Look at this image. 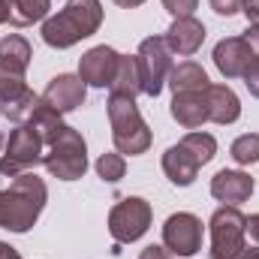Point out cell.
I'll use <instances>...</instances> for the list:
<instances>
[{
    "mask_svg": "<svg viewBox=\"0 0 259 259\" xmlns=\"http://www.w3.org/2000/svg\"><path fill=\"white\" fill-rule=\"evenodd\" d=\"M241 12H244V18H247V24H259V0H244V6H241Z\"/></svg>",
    "mask_w": 259,
    "mask_h": 259,
    "instance_id": "cell-30",
    "label": "cell"
},
{
    "mask_svg": "<svg viewBox=\"0 0 259 259\" xmlns=\"http://www.w3.org/2000/svg\"><path fill=\"white\" fill-rule=\"evenodd\" d=\"M46 157V142L30 124H18V127L9 133L6 145H3V154H0V175L6 178H15V175H24L30 169H36Z\"/></svg>",
    "mask_w": 259,
    "mask_h": 259,
    "instance_id": "cell-5",
    "label": "cell"
},
{
    "mask_svg": "<svg viewBox=\"0 0 259 259\" xmlns=\"http://www.w3.org/2000/svg\"><path fill=\"white\" fill-rule=\"evenodd\" d=\"M30 61H33V49L24 36L9 33L0 39V75H21L24 78Z\"/></svg>",
    "mask_w": 259,
    "mask_h": 259,
    "instance_id": "cell-18",
    "label": "cell"
},
{
    "mask_svg": "<svg viewBox=\"0 0 259 259\" xmlns=\"http://www.w3.org/2000/svg\"><path fill=\"white\" fill-rule=\"evenodd\" d=\"M211 3V9L217 12V15H235V12H241V6H244V0H208Z\"/></svg>",
    "mask_w": 259,
    "mask_h": 259,
    "instance_id": "cell-28",
    "label": "cell"
},
{
    "mask_svg": "<svg viewBox=\"0 0 259 259\" xmlns=\"http://www.w3.org/2000/svg\"><path fill=\"white\" fill-rule=\"evenodd\" d=\"M136 64H139V75H142V94L160 97V91L172 72V52H169L166 39L163 36L142 39L139 52H136Z\"/></svg>",
    "mask_w": 259,
    "mask_h": 259,
    "instance_id": "cell-8",
    "label": "cell"
},
{
    "mask_svg": "<svg viewBox=\"0 0 259 259\" xmlns=\"http://www.w3.org/2000/svg\"><path fill=\"white\" fill-rule=\"evenodd\" d=\"M49 202V187L39 175L24 172L9 181V187L0 190V229L9 232H30L33 223L39 220L42 208Z\"/></svg>",
    "mask_w": 259,
    "mask_h": 259,
    "instance_id": "cell-1",
    "label": "cell"
},
{
    "mask_svg": "<svg viewBox=\"0 0 259 259\" xmlns=\"http://www.w3.org/2000/svg\"><path fill=\"white\" fill-rule=\"evenodd\" d=\"M124 172H127V160H124V154H118V151H106V154L97 157V175H100L103 181L115 184V181L124 178Z\"/></svg>",
    "mask_w": 259,
    "mask_h": 259,
    "instance_id": "cell-25",
    "label": "cell"
},
{
    "mask_svg": "<svg viewBox=\"0 0 259 259\" xmlns=\"http://www.w3.org/2000/svg\"><path fill=\"white\" fill-rule=\"evenodd\" d=\"M88 97V84L81 81V75H72V72H61L49 81V88L42 91V103H49L58 115L66 112H75Z\"/></svg>",
    "mask_w": 259,
    "mask_h": 259,
    "instance_id": "cell-10",
    "label": "cell"
},
{
    "mask_svg": "<svg viewBox=\"0 0 259 259\" xmlns=\"http://www.w3.org/2000/svg\"><path fill=\"white\" fill-rule=\"evenodd\" d=\"M112 3H118L121 9H136V6H142L145 0H112Z\"/></svg>",
    "mask_w": 259,
    "mask_h": 259,
    "instance_id": "cell-34",
    "label": "cell"
},
{
    "mask_svg": "<svg viewBox=\"0 0 259 259\" xmlns=\"http://www.w3.org/2000/svg\"><path fill=\"white\" fill-rule=\"evenodd\" d=\"M0 259H21V253L12 247V244H6V241H0Z\"/></svg>",
    "mask_w": 259,
    "mask_h": 259,
    "instance_id": "cell-33",
    "label": "cell"
},
{
    "mask_svg": "<svg viewBox=\"0 0 259 259\" xmlns=\"http://www.w3.org/2000/svg\"><path fill=\"white\" fill-rule=\"evenodd\" d=\"M238 259H259V244H256V247H244Z\"/></svg>",
    "mask_w": 259,
    "mask_h": 259,
    "instance_id": "cell-35",
    "label": "cell"
},
{
    "mask_svg": "<svg viewBox=\"0 0 259 259\" xmlns=\"http://www.w3.org/2000/svg\"><path fill=\"white\" fill-rule=\"evenodd\" d=\"M166 84L172 88V94H187V91H205L211 81H208V72H205L202 64H196V61H181L178 66H172Z\"/></svg>",
    "mask_w": 259,
    "mask_h": 259,
    "instance_id": "cell-19",
    "label": "cell"
},
{
    "mask_svg": "<svg viewBox=\"0 0 259 259\" xmlns=\"http://www.w3.org/2000/svg\"><path fill=\"white\" fill-rule=\"evenodd\" d=\"M109 91L118 94V97H133V100L142 94V75H139L136 55H121L118 58V69H115V78H112Z\"/></svg>",
    "mask_w": 259,
    "mask_h": 259,
    "instance_id": "cell-20",
    "label": "cell"
},
{
    "mask_svg": "<svg viewBox=\"0 0 259 259\" xmlns=\"http://www.w3.org/2000/svg\"><path fill=\"white\" fill-rule=\"evenodd\" d=\"M208 91V88H205ZM205 91H187V94H172V118L184 130H199L208 121V97Z\"/></svg>",
    "mask_w": 259,
    "mask_h": 259,
    "instance_id": "cell-15",
    "label": "cell"
},
{
    "mask_svg": "<svg viewBox=\"0 0 259 259\" xmlns=\"http://www.w3.org/2000/svg\"><path fill=\"white\" fill-rule=\"evenodd\" d=\"M36 106H39V97L27 88L21 97H15V100H9V103H3L0 106V115L6 118V121H12L15 127L18 124H27L30 118H33V112H36Z\"/></svg>",
    "mask_w": 259,
    "mask_h": 259,
    "instance_id": "cell-22",
    "label": "cell"
},
{
    "mask_svg": "<svg viewBox=\"0 0 259 259\" xmlns=\"http://www.w3.org/2000/svg\"><path fill=\"white\" fill-rule=\"evenodd\" d=\"M103 24L100 0H66L52 18L42 21V42L52 49H72L75 42L94 36Z\"/></svg>",
    "mask_w": 259,
    "mask_h": 259,
    "instance_id": "cell-2",
    "label": "cell"
},
{
    "mask_svg": "<svg viewBox=\"0 0 259 259\" xmlns=\"http://www.w3.org/2000/svg\"><path fill=\"white\" fill-rule=\"evenodd\" d=\"M253 178L247 172H238V169H220L214 178H211V196L223 205H241L253 196Z\"/></svg>",
    "mask_w": 259,
    "mask_h": 259,
    "instance_id": "cell-14",
    "label": "cell"
},
{
    "mask_svg": "<svg viewBox=\"0 0 259 259\" xmlns=\"http://www.w3.org/2000/svg\"><path fill=\"white\" fill-rule=\"evenodd\" d=\"M244 39H247V46H250V52L253 55H259V24H250L244 33H241Z\"/></svg>",
    "mask_w": 259,
    "mask_h": 259,
    "instance_id": "cell-31",
    "label": "cell"
},
{
    "mask_svg": "<svg viewBox=\"0 0 259 259\" xmlns=\"http://www.w3.org/2000/svg\"><path fill=\"white\" fill-rule=\"evenodd\" d=\"M199 163H196V157L178 142V145H172V148H166V154H163V172H166V178L175 184V187H190L196 181V175H199Z\"/></svg>",
    "mask_w": 259,
    "mask_h": 259,
    "instance_id": "cell-17",
    "label": "cell"
},
{
    "mask_svg": "<svg viewBox=\"0 0 259 259\" xmlns=\"http://www.w3.org/2000/svg\"><path fill=\"white\" fill-rule=\"evenodd\" d=\"M42 166L58 181H78L88 172V145H84L81 133L69 124H61L46 139Z\"/></svg>",
    "mask_w": 259,
    "mask_h": 259,
    "instance_id": "cell-3",
    "label": "cell"
},
{
    "mask_svg": "<svg viewBox=\"0 0 259 259\" xmlns=\"http://www.w3.org/2000/svg\"><path fill=\"white\" fill-rule=\"evenodd\" d=\"M106 112H109V124H112V142L118 148V154H130V157H139L151 148L154 136L145 124L139 106L133 97H118V94H109V103H106Z\"/></svg>",
    "mask_w": 259,
    "mask_h": 259,
    "instance_id": "cell-4",
    "label": "cell"
},
{
    "mask_svg": "<svg viewBox=\"0 0 259 259\" xmlns=\"http://www.w3.org/2000/svg\"><path fill=\"white\" fill-rule=\"evenodd\" d=\"M154 220V208L142 196H124L112 211H109V232L115 244H133L139 241Z\"/></svg>",
    "mask_w": 259,
    "mask_h": 259,
    "instance_id": "cell-7",
    "label": "cell"
},
{
    "mask_svg": "<svg viewBox=\"0 0 259 259\" xmlns=\"http://www.w3.org/2000/svg\"><path fill=\"white\" fill-rule=\"evenodd\" d=\"M244 88L250 91V97H256L259 100V55H253L250 58V64H247V69H244Z\"/></svg>",
    "mask_w": 259,
    "mask_h": 259,
    "instance_id": "cell-26",
    "label": "cell"
},
{
    "mask_svg": "<svg viewBox=\"0 0 259 259\" xmlns=\"http://www.w3.org/2000/svg\"><path fill=\"white\" fill-rule=\"evenodd\" d=\"M9 21V9H6V0H0V24Z\"/></svg>",
    "mask_w": 259,
    "mask_h": 259,
    "instance_id": "cell-36",
    "label": "cell"
},
{
    "mask_svg": "<svg viewBox=\"0 0 259 259\" xmlns=\"http://www.w3.org/2000/svg\"><path fill=\"white\" fill-rule=\"evenodd\" d=\"M118 52L112 46H94L91 52L81 55L78 61V75L84 84L91 88H109L112 78H115V69H118Z\"/></svg>",
    "mask_w": 259,
    "mask_h": 259,
    "instance_id": "cell-11",
    "label": "cell"
},
{
    "mask_svg": "<svg viewBox=\"0 0 259 259\" xmlns=\"http://www.w3.org/2000/svg\"><path fill=\"white\" fill-rule=\"evenodd\" d=\"M229 154H232V160H235L238 166H253V163H259V133H244V136H238V139L232 142Z\"/></svg>",
    "mask_w": 259,
    "mask_h": 259,
    "instance_id": "cell-24",
    "label": "cell"
},
{
    "mask_svg": "<svg viewBox=\"0 0 259 259\" xmlns=\"http://www.w3.org/2000/svg\"><path fill=\"white\" fill-rule=\"evenodd\" d=\"M181 145L193 154L199 166L211 163V160H214V154H217V139H214L211 133H202V130H190V133L181 139Z\"/></svg>",
    "mask_w": 259,
    "mask_h": 259,
    "instance_id": "cell-23",
    "label": "cell"
},
{
    "mask_svg": "<svg viewBox=\"0 0 259 259\" xmlns=\"http://www.w3.org/2000/svg\"><path fill=\"white\" fill-rule=\"evenodd\" d=\"M163 39H166V46H169L172 55H178V58H193L196 52L202 49V42H205V24H202L196 15L175 18Z\"/></svg>",
    "mask_w": 259,
    "mask_h": 259,
    "instance_id": "cell-12",
    "label": "cell"
},
{
    "mask_svg": "<svg viewBox=\"0 0 259 259\" xmlns=\"http://www.w3.org/2000/svg\"><path fill=\"white\" fill-rule=\"evenodd\" d=\"M3 145H6V142H3V136H0V148H3Z\"/></svg>",
    "mask_w": 259,
    "mask_h": 259,
    "instance_id": "cell-37",
    "label": "cell"
},
{
    "mask_svg": "<svg viewBox=\"0 0 259 259\" xmlns=\"http://www.w3.org/2000/svg\"><path fill=\"white\" fill-rule=\"evenodd\" d=\"M6 9H9L12 27H30L49 15L52 0H6Z\"/></svg>",
    "mask_w": 259,
    "mask_h": 259,
    "instance_id": "cell-21",
    "label": "cell"
},
{
    "mask_svg": "<svg viewBox=\"0 0 259 259\" xmlns=\"http://www.w3.org/2000/svg\"><path fill=\"white\" fill-rule=\"evenodd\" d=\"M199 6V0H163V9L175 18H184V15H193V9Z\"/></svg>",
    "mask_w": 259,
    "mask_h": 259,
    "instance_id": "cell-27",
    "label": "cell"
},
{
    "mask_svg": "<svg viewBox=\"0 0 259 259\" xmlns=\"http://www.w3.org/2000/svg\"><path fill=\"white\" fill-rule=\"evenodd\" d=\"M244 229L250 232V238H253V241L259 244V214H250V217L244 220Z\"/></svg>",
    "mask_w": 259,
    "mask_h": 259,
    "instance_id": "cell-32",
    "label": "cell"
},
{
    "mask_svg": "<svg viewBox=\"0 0 259 259\" xmlns=\"http://www.w3.org/2000/svg\"><path fill=\"white\" fill-rule=\"evenodd\" d=\"M139 259H175V256H172L163 244H148V247L139 253Z\"/></svg>",
    "mask_w": 259,
    "mask_h": 259,
    "instance_id": "cell-29",
    "label": "cell"
},
{
    "mask_svg": "<svg viewBox=\"0 0 259 259\" xmlns=\"http://www.w3.org/2000/svg\"><path fill=\"white\" fill-rule=\"evenodd\" d=\"M244 214L235 208V205H220L214 214H211V259H238L241 250L247 247L244 244Z\"/></svg>",
    "mask_w": 259,
    "mask_h": 259,
    "instance_id": "cell-6",
    "label": "cell"
},
{
    "mask_svg": "<svg viewBox=\"0 0 259 259\" xmlns=\"http://www.w3.org/2000/svg\"><path fill=\"white\" fill-rule=\"evenodd\" d=\"M163 247L172 256H193L202 250V220L190 211H178L163 223Z\"/></svg>",
    "mask_w": 259,
    "mask_h": 259,
    "instance_id": "cell-9",
    "label": "cell"
},
{
    "mask_svg": "<svg viewBox=\"0 0 259 259\" xmlns=\"http://www.w3.org/2000/svg\"><path fill=\"white\" fill-rule=\"evenodd\" d=\"M205 97H208V121L226 127L241 118V100L229 84H208Z\"/></svg>",
    "mask_w": 259,
    "mask_h": 259,
    "instance_id": "cell-16",
    "label": "cell"
},
{
    "mask_svg": "<svg viewBox=\"0 0 259 259\" xmlns=\"http://www.w3.org/2000/svg\"><path fill=\"white\" fill-rule=\"evenodd\" d=\"M211 58H214V66L220 69L223 78H241L247 64H250V58H253V52H250L244 36H226V39H220L214 46Z\"/></svg>",
    "mask_w": 259,
    "mask_h": 259,
    "instance_id": "cell-13",
    "label": "cell"
}]
</instances>
